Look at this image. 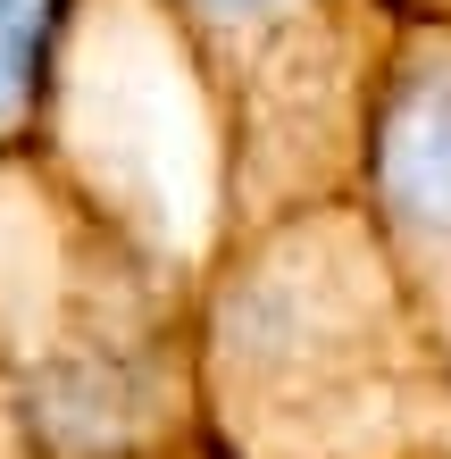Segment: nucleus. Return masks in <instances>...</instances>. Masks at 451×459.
<instances>
[{"mask_svg": "<svg viewBox=\"0 0 451 459\" xmlns=\"http://www.w3.org/2000/svg\"><path fill=\"white\" fill-rule=\"evenodd\" d=\"M393 9H402V17H443V25H451V0H393Z\"/></svg>", "mask_w": 451, "mask_h": 459, "instance_id": "6", "label": "nucleus"}, {"mask_svg": "<svg viewBox=\"0 0 451 459\" xmlns=\"http://www.w3.org/2000/svg\"><path fill=\"white\" fill-rule=\"evenodd\" d=\"M59 25H67V0H0V159L34 143Z\"/></svg>", "mask_w": 451, "mask_h": 459, "instance_id": "5", "label": "nucleus"}, {"mask_svg": "<svg viewBox=\"0 0 451 459\" xmlns=\"http://www.w3.org/2000/svg\"><path fill=\"white\" fill-rule=\"evenodd\" d=\"M226 143V251L326 201H360L377 100L402 50L393 0H151Z\"/></svg>", "mask_w": 451, "mask_h": 459, "instance_id": "3", "label": "nucleus"}, {"mask_svg": "<svg viewBox=\"0 0 451 459\" xmlns=\"http://www.w3.org/2000/svg\"><path fill=\"white\" fill-rule=\"evenodd\" d=\"M168 459H209V443H201V435H193V443H184V451H168Z\"/></svg>", "mask_w": 451, "mask_h": 459, "instance_id": "7", "label": "nucleus"}, {"mask_svg": "<svg viewBox=\"0 0 451 459\" xmlns=\"http://www.w3.org/2000/svg\"><path fill=\"white\" fill-rule=\"evenodd\" d=\"M201 435L193 301L42 151L0 159V459H168Z\"/></svg>", "mask_w": 451, "mask_h": 459, "instance_id": "2", "label": "nucleus"}, {"mask_svg": "<svg viewBox=\"0 0 451 459\" xmlns=\"http://www.w3.org/2000/svg\"><path fill=\"white\" fill-rule=\"evenodd\" d=\"M360 209L377 226L410 309L451 359V25L443 17H402L377 134H368V176Z\"/></svg>", "mask_w": 451, "mask_h": 459, "instance_id": "4", "label": "nucleus"}, {"mask_svg": "<svg viewBox=\"0 0 451 459\" xmlns=\"http://www.w3.org/2000/svg\"><path fill=\"white\" fill-rule=\"evenodd\" d=\"M209 459H451V359L360 201L284 218L193 301Z\"/></svg>", "mask_w": 451, "mask_h": 459, "instance_id": "1", "label": "nucleus"}]
</instances>
